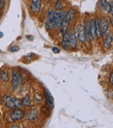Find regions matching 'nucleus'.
Returning <instances> with one entry per match:
<instances>
[{
  "instance_id": "nucleus-1",
  "label": "nucleus",
  "mask_w": 113,
  "mask_h": 128,
  "mask_svg": "<svg viewBox=\"0 0 113 128\" xmlns=\"http://www.w3.org/2000/svg\"><path fill=\"white\" fill-rule=\"evenodd\" d=\"M3 103L6 106L11 109H18L22 106V103L17 98H11L8 95H5L2 98Z\"/></svg>"
},
{
  "instance_id": "nucleus-2",
  "label": "nucleus",
  "mask_w": 113,
  "mask_h": 128,
  "mask_svg": "<svg viewBox=\"0 0 113 128\" xmlns=\"http://www.w3.org/2000/svg\"><path fill=\"white\" fill-rule=\"evenodd\" d=\"M55 11L54 10H49L48 13H47V17H46V26L47 28L50 30V31H54L58 27L56 24L55 21L54 19Z\"/></svg>"
},
{
  "instance_id": "nucleus-3",
  "label": "nucleus",
  "mask_w": 113,
  "mask_h": 128,
  "mask_svg": "<svg viewBox=\"0 0 113 128\" xmlns=\"http://www.w3.org/2000/svg\"><path fill=\"white\" fill-rule=\"evenodd\" d=\"M67 13V12L66 10H58L57 12H55V13H54V19L56 24L58 28H60L62 23L66 17Z\"/></svg>"
},
{
  "instance_id": "nucleus-4",
  "label": "nucleus",
  "mask_w": 113,
  "mask_h": 128,
  "mask_svg": "<svg viewBox=\"0 0 113 128\" xmlns=\"http://www.w3.org/2000/svg\"><path fill=\"white\" fill-rule=\"evenodd\" d=\"M21 78L18 71L14 69L12 72V80H11V86L14 91H15L19 88L20 85Z\"/></svg>"
},
{
  "instance_id": "nucleus-5",
  "label": "nucleus",
  "mask_w": 113,
  "mask_h": 128,
  "mask_svg": "<svg viewBox=\"0 0 113 128\" xmlns=\"http://www.w3.org/2000/svg\"><path fill=\"white\" fill-rule=\"evenodd\" d=\"M24 117V112L21 109H15L10 114V118L13 121L20 120Z\"/></svg>"
},
{
  "instance_id": "nucleus-6",
  "label": "nucleus",
  "mask_w": 113,
  "mask_h": 128,
  "mask_svg": "<svg viewBox=\"0 0 113 128\" xmlns=\"http://www.w3.org/2000/svg\"><path fill=\"white\" fill-rule=\"evenodd\" d=\"M60 45L65 49V50H69L71 49L70 47V36H69V31L67 30L65 34H62V39Z\"/></svg>"
},
{
  "instance_id": "nucleus-7",
  "label": "nucleus",
  "mask_w": 113,
  "mask_h": 128,
  "mask_svg": "<svg viewBox=\"0 0 113 128\" xmlns=\"http://www.w3.org/2000/svg\"><path fill=\"white\" fill-rule=\"evenodd\" d=\"M76 34L77 39L79 40V42H81V43H85L86 41V38H85V35L83 25L82 24H80L77 26Z\"/></svg>"
},
{
  "instance_id": "nucleus-8",
  "label": "nucleus",
  "mask_w": 113,
  "mask_h": 128,
  "mask_svg": "<svg viewBox=\"0 0 113 128\" xmlns=\"http://www.w3.org/2000/svg\"><path fill=\"white\" fill-rule=\"evenodd\" d=\"M42 4V0H32L31 4V11L33 13H37L41 9Z\"/></svg>"
},
{
  "instance_id": "nucleus-9",
  "label": "nucleus",
  "mask_w": 113,
  "mask_h": 128,
  "mask_svg": "<svg viewBox=\"0 0 113 128\" xmlns=\"http://www.w3.org/2000/svg\"><path fill=\"white\" fill-rule=\"evenodd\" d=\"M100 28L101 36H104L109 29V22L106 18H102L100 20Z\"/></svg>"
},
{
  "instance_id": "nucleus-10",
  "label": "nucleus",
  "mask_w": 113,
  "mask_h": 128,
  "mask_svg": "<svg viewBox=\"0 0 113 128\" xmlns=\"http://www.w3.org/2000/svg\"><path fill=\"white\" fill-rule=\"evenodd\" d=\"M69 36H70V47L71 49H75L76 48L78 44V39L76 37V31L74 29L69 30Z\"/></svg>"
},
{
  "instance_id": "nucleus-11",
  "label": "nucleus",
  "mask_w": 113,
  "mask_h": 128,
  "mask_svg": "<svg viewBox=\"0 0 113 128\" xmlns=\"http://www.w3.org/2000/svg\"><path fill=\"white\" fill-rule=\"evenodd\" d=\"M90 22V34L92 39L97 38L96 34V25H95V19L91 18Z\"/></svg>"
},
{
  "instance_id": "nucleus-12",
  "label": "nucleus",
  "mask_w": 113,
  "mask_h": 128,
  "mask_svg": "<svg viewBox=\"0 0 113 128\" xmlns=\"http://www.w3.org/2000/svg\"><path fill=\"white\" fill-rule=\"evenodd\" d=\"M83 29H84L85 35V38H86V40L90 41L92 38L90 37V22L89 20L85 18L84 20V22H83Z\"/></svg>"
},
{
  "instance_id": "nucleus-13",
  "label": "nucleus",
  "mask_w": 113,
  "mask_h": 128,
  "mask_svg": "<svg viewBox=\"0 0 113 128\" xmlns=\"http://www.w3.org/2000/svg\"><path fill=\"white\" fill-rule=\"evenodd\" d=\"M38 114V109L37 108H32L29 111V114L27 115V118L29 121L33 122L37 118Z\"/></svg>"
},
{
  "instance_id": "nucleus-14",
  "label": "nucleus",
  "mask_w": 113,
  "mask_h": 128,
  "mask_svg": "<svg viewBox=\"0 0 113 128\" xmlns=\"http://www.w3.org/2000/svg\"><path fill=\"white\" fill-rule=\"evenodd\" d=\"M100 6L101 10L105 13H109L110 4L108 0H101Z\"/></svg>"
},
{
  "instance_id": "nucleus-15",
  "label": "nucleus",
  "mask_w": 113,
  "mask_h": 128,
  "mask_svg": "<svg viewBox=\"0 0 113 128\" xmlns=\"http://www.w3.org/2000/svg\"><path fill=\"white\" fill-rule=\"evenodd\" d=\"M113 42V36L112 34H108L105 39L104 42V46L106 49H108L111 47Z\"/></svg>"
},
{
  "instance_id": "nucleus-16",
  "label": "nucleus",
  "mask_w": 113,
  "mask_h": 128,
  "mask_svg": "<svg viewBox=\"0 0 113 128\" xmlns=\"http://www.w3.org/2000/svg\"><path fill=\"white\" fill-rule=\"evenodd\" d=\"M75 14H76V12H75V10L74 8H70L69 10L67 13V15H66V17H65V19L66 20H67L68 22H71V21L73 20L74 18Z\"/></svg>"
},
{
  "instance_id": "nucleus-17",
  "label": "nucleus",
  "mask_w": 113,
  "mask_h": 128,
  "mask_svg": "<svg viewBox=\"0 0 113 128\" xmlns=\"http://www.w3.org/2000/svg\"><path fill=\"white\" fill-rule=\"evenodd\" d=\"M95 25H96V34H97V38H99L101 36V33L100 28V20L96 18L95 19Z\"/></svg>"
},
{
  "instance_id": "nucleus-18",
  "label": "nucleus",
  "mask_w": 113,
  "mask_h": 128,
  "mask_svg": "<svg viewBox=\"0 0 113 128\" xmlns=\"http://www.w3.org/2000/svg\"><path fill=\"white\" fill-rule=\"evenodd\" d=\"M22 105L25 106H31V100H30V96L29 95H26L24 97V98L21 101Z\"/></svg>"
},
{
  "instance_id": "nucleus-19",
  "label": "nucleus",
  "mask_w": 113,
  "mask_h": 128,
  "mask_svg": "<svg viewBox=\"0 0 113 128\" xmlns=\"http://www.w3.org/2000/svg\"><path fill=\"white\" fill-rule=\"evenodd\" d=\"M0 78H1V80L3 82H6L8 81V72L6 70H1V74H0Z\"/></svg>"
},
{
  "instance_id": "nucleus-20",
  "label": "nucleus",
  "mask_w": 113,
  "mask_h": 128,
  "mask_svg": "<svg viewBox=\"0 0 113 128\" xmlns=\"http://www.w3.org/2000/svg\"><path fill=\"white\" fill-rule=\"evenodd\" d=\"M62 8H63V6H62L61 0H57V2H56L55 5H54V9L58 11V10H62Z\"/></svg>"
},
{
  "instance_id": "nucleus-21",
  "label": "nucleus",
  "mask_w": 113,
  "mask_h": 128,
  "mask_svg": "<svg viewBox=\"0 0 113 128\" xmlns=\"http://www.w3.org/2000/svg\"><path fill=\"white\" fill-rule=\"evenodd\" d=\"M19 50V48L18 46H12L10 49V52H18Z\"/></svg>"
},
{
  "instance_id": "nucleus-22",
  "label": "nucleus",
  "mask_w": 113,
  "mask_h": 128,
  "mask_svg": "<svg viewBox=\"0 0 113 128\" xmlns=\"http://www.w3.org/2000/svg\"><path fill=\"white\" fill-rule=\"evenodd\" d=\"M52 50L54 54H58V53H60V51L58 47H52Z\"/></svg>"
},
{
  "instance_id": "nucleus-23",
  "label": "nucleus",
  "mask_w": 113,
  "mask_h": 128,
  "mask_svg": "<svg viewBox=\"0 0 113 128\" xmlns=\"http://www.w3.org/2000/svg\"><path fill=\"white\" fill-rule=\"evenodd\" d=\"M110 11L109 13L110 14V16H113V0H111V2H110Z\"/></svg>"
},
{
  "instance_id": "nucleus-24",
  "label": "nucleus",
  "mask_w": 113,
  "mask_h": 128,
  "mask_svg": "<svg viewBox=\"0 0 113 128\" xmlns=\"http://www.w3.org/2000/svg\"><path fill=\"white\" fill-rule=\"evenodd\" d=\"M109 82H110V85L113 86V72H111L110 75V79H109Z\"/></svg>"
},
{
  "instance_id": "nucleus-25",
  "label": "nucleus",
  "mask_w": 113,
  "mask_h": 128,
  "mask_svg": "<svg viewBox=\"0 0 113 128\" xmlns=\"http://www.w3.org/2000/svg\"><path fill=\"white\" fill-rule=\"evenodd\" d=\"M4 6V0H0V9H2Z\"/></svg>"
},
{
  "instance_id": "nucleus-26",
  "label": "nucleus",
  "mask_w": 113,
  "mask_h": 128,
  "mask_svg": "<svg viewBox=\"0 0 113 128\" xmlns=\"http://www.w3.org/2000/svg\"><path fill=\"white\" fill-rule=\"evenodd\" d=\"M110 23H111V25L113 26V16L110 18Z\"/></svg>"
},
{
  "instance_id": "nucleus-27",
  "label": "nucleus",
  "mask_w": 113,
  "mask_h": 128,
  "mask_svg": "<svg viewBox=\"0 0 113 128\" xmlns=\"http://www.w3.org/2000/svg\"><path fill=\"white\" fill-rule=\"evenodd\" d=\"M10 128H19L17 125H13L12 127H10Z\"/></svg>"
},
{
  "instance_id": "nucleus-28",
  "label": "nucleus",
  "mask_w": 113,
  "mask_h": 128,
  "mask_svg": "<svg viewBox=\"0 0 113 128\" xmlns=\"http://www.w3.org/2000/svg\"><path fill=\"white\" fill-rule=\"evenodd\" d=\"M3 36V32H0V38H2Z\"/></svg>"
},
{
  "instance_id": "nucleus-29",
  "label": "nucleus",
  "mask_w": 113,
  "mask_h": 128,
  "mask_svg": "<svg viewBox=\"0 0 113 128\" xmlns=\"http://www.w3.org/2000/svg\"><path fill=\"white\" fill-rule=\"evenodd\" d=\"M1 15H2V14H1V13L0 12V19H1Z\"/></svg>"
}]
</instances>
